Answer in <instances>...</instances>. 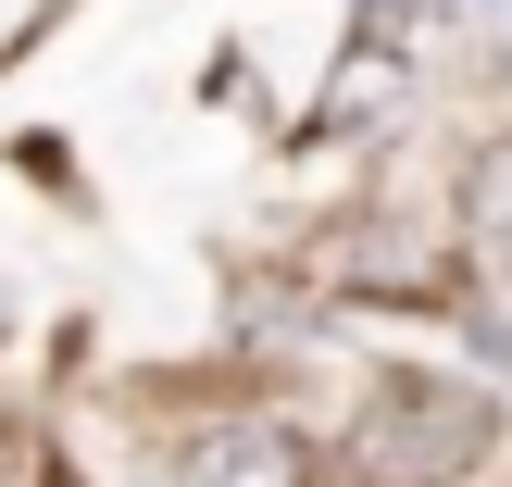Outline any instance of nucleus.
Masks as SVG:
<instances>
[{"label":"nucleus","instance_id":"1","mask_svg":"<svg viewBox=\"0 0 512 487\" xmlns=\"http://www.w3.org/2000/svg\"><path fill=\"white\" fill-rule=\"evenodd\" d=\"M475 438H488V400L438 388V375H388L363 400V425H350V475L363 487H438L475 463Z\"/></svg>","mask_w":512,"mask_h":487},{"label":"nucleus","instance_id":"3","mask_svg":"<svg viewBox=\"0 0 512 487\" xmlns=\"http://www.w3.org/2000/svg\"><path fill=\"white\" fill-rule=\"evenodd\" d=\"M500 50H512V0H500Z\"/></svg>","mask_w":512,"mask_h":487},{"label":"nucleus","instance_id":"2","mask_svg":"<svg viewBox=\"0 0 512 487\" xmlns=\"http://www.w3.org/2000/svg\"><path fill=\"white\" fill-rule=\"evenodd\" d=\"M175 487H313V475H300L288 425H213V438H188Z\"/></svg>","mask_w":512,"mask_h":487},{"label":"nucleus","instance_id":"4","mask_svg":"<svg viewBox=\"0 0 512 487\" xmlns=\"http://www.w3.org/2000/svg\"><path fill=\"white\" fill-rule=\"evenodd\" d=\"M425 13H463V0H425Z\"/></svg>","mask_w":512,"mask_h":487}]
</instances>
